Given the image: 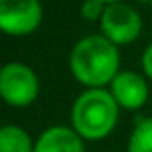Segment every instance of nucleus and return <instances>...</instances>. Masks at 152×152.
Segmentation results:
<instances>
[{"label":"nucleus","mask_w":152,"mask_h":152,"mask_svg":"<svg viewBox=\"0 0 152 152\" xmlns=\"http://www.w3.org/2000/svg\"><path fill=\"white\" fill-rule=\"evenodd\" d=\"M71 75L87 89H102L119 73V50L104 35H89L69 52Z\"/></svg>","instance_id":"1"},{"label":"nucleus","mask_w":152,"mask_h":152,"mask_svg":"<svg viewBox=\"0 0 152 152\" xmlns=\"http://www.w3.org/2000/svg\"><path fill=\"white\" fill-rule=\"evenodd\" d=\"M119 118V106L110 91L87 89L71 106V127L87 141H100L114 131Z\"/></svg>","instance_id":"2"},{"label":"nucleus","mask_w":152,"mask_h":152,"mask_svg":"<svg viewBox=\"0 0 152 152\" xmlns=\"http://www.w3.org/2000/svg\"><path fill=\"white\" fill-rule=\"evenodd\" d=\"M0 93L10 106H29L39 94L37 73L23 62H8L0 71Z\"/></svg>","instance_id":"3"},{"label":"nucleus","mask_w":152,"mask_h":152,"mask_svg":"<svg viewBox=\"0 0 152 152\" xmlns=\"http://www.w3.org/2000/svg\"><path fill=\"white\" fill-rule=\"evenodd\" d=\"M141 29H142V19L131 4L114 2L106 6L104 15L100 19V31L115 46L133 42L141 35Z\"/></svg>","instance_id":"4"},{"label":"nucleus","mask_w":152,"mask_h":152,"mask_svg":"<svg viewBox=\"0 0 152 152\" xmlns=\"http://www.w3.org/2000/svg\"><path fill=\"white\" fill-rule=\"evenodd\" d=\"M42 21L39 0H0V27L6 35L25 37Z\"/></svg>","instance_id":"5"},{"label":"nucleus","mask_w":152,"mask_h":152,"mask_svg":"<svg viewBox=\"0 0 152 152\" xmlns=\"http://www.w3.org/2000/svg\"><path fill=\"white\" fill-rule=\"evenodd\" d=\"M110 93L119 108L139 110L148 98V85L145 77L135 71H119L110 83Z\"/></svg>","instance_id":"6"},{"label":"nucleus","mask_w":152,"mask_h":152,"mask_svg":"<svg viewBox=\"0 0 152 152\" xmlns=\"http://www.w3.org/2000/svg\"><path fill=\"white\" fill-rule=\"evenodd\" d=\"M35 152H85V146L73 127L54 125L35 141Z\"/></svg>","instance_id":"7"},{"label":"nucleus","mask_w":152,"mask_h":152,"mask_svg":"<svg viewBox=\"0 0 152 152\" xmlns=\"http://www.w3.org/2000/svg\"><path fill=\"white\" fill-rule=\"evenodd\" d=\"M0 152H35V142L25 129L4 125L0 131Z\"/></svg>","instance_id":"8"},{"label":"nucleus","mask_w":152,"mask_h":152,"mask_svg":"<svg viewBox=\"0 0 152 152\" xmlns=\"http://www.w3.org/2000/svg\"><path fill=\"white\" fill-rule=\"evenodd\" d=\"M127 152H152V118L137 121L129 137Z\"/></svg>","instance_id":"9"},{"label":"nucleus","mask_w":152,"mask_h":152,"mask_svg":"<svg viewBox=\"0 0 152 152\" xmlns=\"http://www.w3.org/2000/svg\"><path fill=\"white\" fill-rule=\"evenodd\" d=\"M108 4H104L102 0H85L81 6V15L87 19V21H100L102 15H104V10H106Z\"/></svg>","instance_id":"10"},{"label":"nucleus","mask_w":152,"mask_h":152,"mask_svg":"<svg viewBox=\"0 0 152 152\" xmlns=\"http://www.w3.org/2000/svg\"><path fill=\"white\" fill-rule=\"evenodd\" d=\"M141 64H142V69H145L146 77L152 79V42L145 48V52H142V60H141Z\"/></svg>","instance_id":"11"},{"label":"nucleus","mask_w":152,"mask_h":152,"mask_svg":"<svg viewBox=\"0 0 152 152\" xmlns=\"http://www.w3.org/2000/svg\"><path fill=\"white\" fill-rule=\"evenodd\" d=\"M104 4H114V2H121V0H102Z\"/></svg>","instance_id":"12"},{"label":"nucleus","mask_w":152,"mask_h":152,"mask_svg":"<svg viewBox=\"0 0 152 152\" xmlns=\"http://www.w3.org/2000/svg\"><path fill=\"white\" fill-rule=\"evenodd\" d=\"M139 2H152V0H139Z\"/></svg>","instance_id":"13"}]
</instances>
